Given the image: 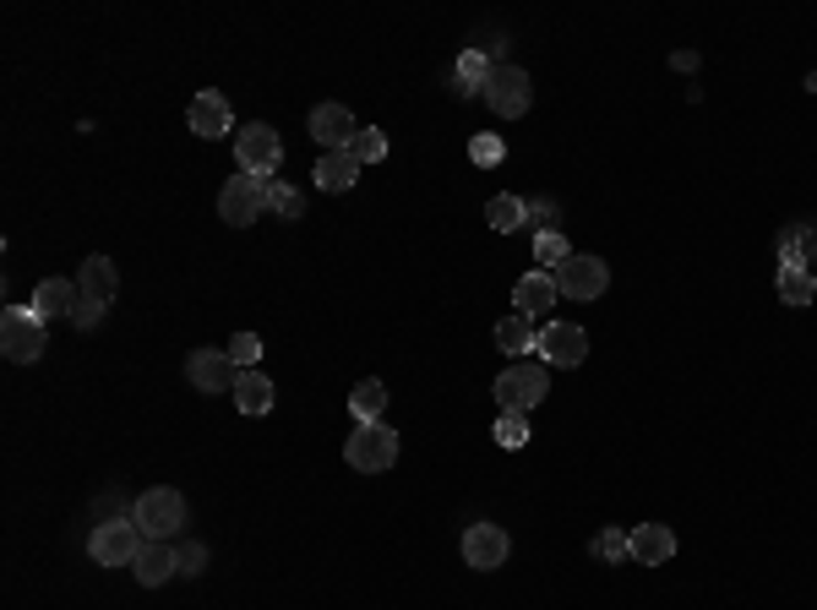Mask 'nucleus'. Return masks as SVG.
Wrapping results in <instances>:
<instances>
[{
  "label": "nucleus",
  "instance_id": "6",
  "mask_svg": "<svg viewBox=\"0 0 817 610\" xmlns=\"http://www.w3.org/2000/svg\"><path fill=\"white\" fill-rule=\"evenodd\" d=\"M267 192H273L267 175H235V180H224V192H218V218L235 224V229H246L252 218H262Z\"/></svg>",
  "mask_w": 817,
  "mask_h": 610
},
{
  "label": "nucleus",
  "instance_id": "22",
  "mask_svg": "<svg viewBox=\"0 0 817 610\" xmlns=\"http://www.w3.org/2000/svg\"><path fill=\"white\" fill-rule=\"evenodd\" d=\"M491 71H497V61H491L486 50H474V44H469V50L458 55V71H452V87H458V93H486Z\"/></svg>",
  "mask_w": 817,
  "mask_h": 610
},
{
  "label": "nucleus",
  "instance_id": "5",
  "mask_svg": "<svg viewBox=\"0 0 817 610\" xmlns=\"http://www.w3.org/2000/svg\"><path fill=\"white\" fill-rule=\"evenodd\" d=\"M502 121H518V115H529V104H534V82H529V71L523 66H507V61H497V71H491V82H486V93H480Z\"/></svg>",
  "mask_w": 817,
  "mask_h": 610
},
{
  "label": "nucleus",
  "instance_id": "1",
  "mask_svg": "<svg viewBox=\"0 0 817 610\" xmlns=\"http://www.w3.org/2000/svg\"><path fill=\"white\" fill-rule=\"evenodd\" d=\"M131 524L142 529V540H175L186 529V496L170 485H153L131 502Z\"/></svg>",
  "mask_w": 817,
  "mask_h": 610
},
{
  "label": "nucleus",
  "instance_id": "34",
  "mask_svg": "<svg viewBox=\"0 0 817 610\" xmlns=\"http://www.w3.org/2000/svg\"><path fill=\"white\" fill-rule=\"evenodd\" d=\"M534 257H540L545 268L556 272V268H562V262H566V257H572V251H566V240H562V235L551 229V235H534Z\"/></svg>",
  "mask_w": 817,
  "mask_h": 610
},
{
  "label": "nucleus",
  "instance_id": "17",
  "mask_svg": "<svg viewBox=\"0 0 817 610\" xmlns=\"http://www.w3.org/2000/svg\"><path fill=\"white\" fill-rule=\"evenodd\" d=\"M76 289H82V300H93V306H110L115 300V289H121V272L110 257H88L82 272H76Z\"/></svg>",
  "mask_w": 817,
  "mask_h": 610
},
{
  "label": "nucleus",
  "instance_id": "26",
  "mask_svg": "<svg viewBox=\"0 0 817 610\" xmlns=\"http://www.w3.org/2000/svg\"><path fill=\"white\" fill-rule=\"evenodd\" d=\"M381 409H387V387H381L377 376H366V382L349 393V414H355L360 425H371V420H381Z\"/></svg>",
  "mask_w": 817,
  "mask_h": 610
},
{
  "label": "nucleus",
  "instance_id": "12",
  "mask_svg": "<svg viewBox=\"0 0 817 610\" xmlns=\"http://www.w3.org/2000/svg\"><path fill=\"white\" fill-rule=\"evenodd\" d=\"M507 550H512V540H507L502 524H469V535H463V561H469L474 572H497L507 561Z\"/></svg>",
  "mask_w": 817,
  "mask_h": 610
},
{
  "label": "nucleus",
  "instance_id": "36",
  "mask_svg": "<svg viewBox=\"0 0 817 610\" xmlns=\"http://www.w3.org/2000/svg\"><path fill=\"white\" fill-rule=\"evenodd\" d=\"M71 322H76L82 333H93V328L104 322V306H93V300H76V311H71Z\"/></svg>",
  "mask_w": 817,
  "mask_h": 610
},
{
  "label": "nucleus",
  "instance_id": "33",
  "mask_svg": "<svg viewBox=\"0 0 817 610\" xmlns=\"http://www.w3.org/2000/svg\"><path fill=\"white\" fill-rule=\"evenodd\" d=\"M229 360H235V371H256L262 339H256V333H235V339H229Z\"/></svg>",
  "mask_w": 817,
  "mask_h": 610
},
{
  "label": "nucleus",
  "instance_id": "20",
  "mask_svg": "<svg viewBox=\"0 0 817 610\" xmlns=\"http://www.w3.org/2000/svg\"><path fill=\"white\" fill-rule=\"evenodd\" d=\"M360 169H366V164H360L349 147H344V153H321V164H316V186H321V192H349V186L360 180Z\"/></svg>",
  "mask_w": 817,
  "mask_h": 610
},
{
  "label": "nucleus",
  "instance_id": "18",
  "mask_svg": "<svg viewBox=\"0 0 817 610\" xmlns=\"http://www.w3.org/2000/svg\"><path fill=\"white\" fill-rule=\"evenodd\" d=\"M76 300H82V289H76L71 278H44V283L33 289V311H39L44 322H55V317H71V311H76Z\"/></svg>",
  "mask_w": 817,
  "mask_h": 610
},
{
  "label": "nucleus",
  "instance_id": "23",
  "mask_svg": "<svg viewBox=\"0 0 817 610\" xmlns=\"http://www.w3.org/2000/svg\"><path fill=\"white\" fill-rule=\"evenodd\" d=\"M779 300H785V306H813V300H817L813 268H796V262H785V268H779Z\"/></svg>",
  "mask_w": 817,
  "mask_h": 610
},
{
  "label": "nucleus",
  "instance_id": "3",
  "mask_svg": "<svg viewBox=\"0 0 817 610\" xmlns=\"http://www.w3.org/2000/svg\"><path fill=\"white\" fill-rule=\"evenodd\" d=\"M0 349H6L11 365H33L50 349L44 343V317L33 306H6V317H0Z\"/></svg>",
  "mask_w": 817,
  "mask_h": 610
},
{
  "label": "nucleus",
  "instance_id": "32",
  "mask_svg": "<svg viewBox=\"0 0 817 610\" xmlns=\"http://www.w3.org/2000/svg\"><path fill=\"white\" fill-rule=\"evenodd\" d=\"M267 207H273L278 218H300V213H306V197H300L295 186H278V180H273V192H267Z\"/></svg>",
  "mask_w": 817,
  "mask_h": 610
},
{
  "label": "nucleus",
  "instance_id": "31",
  "mask_svg": "<svg viewBox=\"0 0 817 610\" xmlns=\"http://www.w3.org/2000/svg\"><path fill=\"white\" fill-rule=\"evenodd\" d=\"M497 442L512 447V453L529 447V414H502V420H497Z\"/></svg>",
  "mask_w": 817,
  "mask_h": 610
},
{
  "label": "nucleus",
  "instance_id": "14",
  "mask_svg": "<svg viewBox=\"0 0 817 610\" xmlns=\"http://www.w3.org/2000/svg\"><path fill=\"white\" fill-rule=\"evenodd\" d=\"M186 126L196 136H207V142H213V136L235 132V110H229V99H224V93H213V87H207V93H196V99H191Z\"/></svg>",
  "mask_w": 817,
  "mask_h": 610
},
{
  "label": "nucleus",
  "instance_id": "11",
  "mask_svg": "<svg viewBox=\"0 0 817 610\" xmlns=\"http://www.w3.org/2000/svg\"><path fill=\"white\" fill-rule=\"evenodd\" d=\"M540 360L545 365H556V371H572V365H583V354H589V333L578 328V322H551L545 333H540Z\"/></svg>",
  "mask_w": 817,
  "mask_h": 610
},
{
  "label": "nucleus",
  "instance_id": "24",
  "mask_svg": "<svg viewBox=\"0 0 817 610\" xmlns=\"http://www.w3.org/2000/svg\"><path fill=\"white\" fill-rule=\"evenodd\" d=\"M807 251H817V224H790V229L779 235V268H785V262L807 268V262H813Z\"/></svg>",
  "mask_w": 817,
  "mask_h": 610
},
{
  "label": "nucleus",
  "instance_id": "28",
  "mask_svg": "<svg viewBox=\"0 0 817 610\" xmlns=\"http://www.w3.org/2000/svg\"><path fill=\"white\" fill-rule=\"evenodd\" d=\"M594 556L600 561H632V535L627 529H600L594 535Z\"/></svg>",
  "mask_w": 817,
  "mask_h": 610
},
{
  "label": "nucleus",
  "instance_id": "37",
  "mask_svg": "<svg viewBox=\"0 0 817 610\" xmlns=\"http://www.w3.org/2000/svg\"><path fill=\"white\" fill-rule=\"evenodd\" d=\"M551 218H556L551 203H529V224H540V235H551Z\"/></svg>",
  "mask_w": 817,
  "mask_h": 610
},
{
  "label": "nucleus",
  "instance_id": "21",
  "mask_svg": "<svg viewBox=\"0 0 817 610\" xmlns=\"http://www.w3.org/2000/svg\"><path fill=\"white\" fill-rule=\"evenodd\" d=\"M273 399H278V387H273L262 371H241V376H235V409H241L246 420L267 414V409H273Z\"/></svg>",
  "mask_w": 817,
  "mask_h": 610
},
{
  "label": "nucleus",
  "instance_id": "4",
  "mask_svg": "<svg viewBox=\"0 0 817 610\" xmlns=\"http://www.w3.org/2000/svg\"><path fill=\"white\" fill-rule=\"evenodd\" d=\"M344 464L349 469H360V475H381V469H392L398 464V436L371 420V425H355V436L344 442Z\"/></svg>",
  "mask_w": 817,
  "mask_h": 610
},
{
  "label": "nucleus",
  "instance_id": "29",
  "mask_svg": "<svg viewBox=\"0 0 817 610\" xmlns=\"http://www.w3.org/2000/svg\"><path fill=\"white\" fill-rule=\"evenodd\" d=\"M502 136H491V132H480V136H469V158L480 164V169H497L502 164Z\"/></svg>",
  "mask_w": 817,
  "mask_h": 610
},
{
  "label": "nucleus",
  "instance_id": "19",
  "mask_svg": "<svg viewBox=\"0 0 817 610\" xmlns=\"http://www.w3.org/2000/svg\"><path fill=\"white\" fill-rule=\"evenodd\" d=\"M671 556H676V535H671L665 524H637V529H632V561L660 567V561H671Z\"/></svg>",
  "mask_w": 817,
  "mask_h": 610
},
{
  "label": "nucleus",
  "instance_id": "8",
  "mask_svg": "<svg viewBox=\"0 0 817 610\" xmlns=\"http://www.w3.org/2000/svg\"><path fill=\"white\" fill-rule=\"evenodd\" d=\"M142 545H147L142 529H136L131 518H115V524H99V529L88 535V556H93L99 567H131Z\"/></svg>",
  "mask_w": 817,
  "mask_h": 610
},
{
  "label": "nucleus",
  "instance_id": "13",
  "mask_svg": "<svg viewBox=\"0 0 817 610\" xmlns=\"http://www.w3.org/2000/svg\"><path fill=\"white\" fill-rule=\"evenodd\" d=\"M306 126H312V136L327 153H344V147H355V136H360V121H355L344 104H316Z\"/></svg>",
  "mask_w": 817,
  "mask_h": 610
},
{
  "label": "nucleus",
  "instance_id": "9",
  "mask_svg": "<svg viewBox=\"0 0 817 610\" xmlns=\"http://www.w3.org/2000/svg\"><path fill=\"white\" fill-rule=\"evenodd\" d=\"M605 289H611V268L600 257H566L556 268V294L566 300H600Z\"/></svg>",
  "mask_w": 817,
  "mask_h": 610
},
{
  "label": "nucleus",
  "instance_id": "15",
  "mask_svg": "<svg viewBox=\"0 0 817 610\" xmlns=\"http://www.w3.org/2000/svg\"><path fill=\"white\" fill-rule=\"evenodd\" d=\"M131 572H136V583L142 589H164L170 578H181V561H175V545L170 540H147L136 550V561H131Z\"/></svg>",
  "mask_w": 817,
  "mask_h": 610
},
{
  "label": "nucleus",
  "instance_id": "10",
  "mask_svg": "<svg viewBox=\"0 0 817 610\" xmlns=\"http://www.w3.org/2000/svg\"><path fill=\"white\" fill-rule=\"evenodd\" d=\"M186 376H191V387L196 393H235V360H229V349H191V360H186Z\"/></svg>",
  "mask_w": 817,
  "mask_h": 610
},
{
  "label": "nucleus",
  "instance_id": "35",
  "mask_svg": "<svg viewBox=\"0 0 817 610\" xmlns=\"http://www.w3.org/2000/svg\"><path fill=\"white\" fill-rule=\"evenodd\" d=\"M175 561H181V578H202L207 572V545H175Z\"/></svg>",
  "mask_w": 817,
  "mask_h": 610
},
{
  "label": "nucleus",
  "instance_id": "7",
  "mask_svg": "<svg viewBox=\"0 0 817 610\" xmlns=\"http://www.w3.org/2000/svg\"><path fill=\"white\" fill-rule=\"evenodd\" d=\"M235 158H241L246 175H267L273 180V169L284 164V142H278V132L267 121H252V126L235 132Z\"/></svg>",
  "mask_w": 817,
  "mask_h": 610
},
{
  "label": "nucleus",
  "instance_id": "30",
  "mask_svg": "<svg viewBox=\"0 0 817 610\" xmlns=\"http://www.w3.org/2000/svg\"><path fill=\"white\" fill-rule=\"evenodd\" d=\"M360 164H381L387 158V136L377 132V126H360V136H355V147H349Z\"/></svg>",
  "mask_w": 817,
  "mask_h": 610
},
{
  "label": "nucleus",
  "instance_id": "27",
  "mask_svg": "<svg viewBox=\"0 0 817 610\" xmlns=\"http://www.w3.org/2000/svg\"><path fill=\"white\" fill-rule=\"evenodd\" d=\"M486 218H491V229L512 235V229L529 224V203H523V197H491V203H486Z\"/></svg>",
  "mask_w": 817,
  "mask_h": 610
},
{
  "label": "nucleus",
  "instance_id": "16",
  "mask_svg": "<svg viewBox=\"0 0 817 610\" xmlns=\"http://www.w3.org/2000/svg\"><path fill=\"white\" fill-rule=\"evenodd\" d=\"M512 306H518V317L540 322V317L556 306V272H523L518 289H512Z\"/></svg>",
  "mask_w": 817,
  "mask_h": 610
},
{
  "label": "nucleus",
  "instance_id": "25",
  "mask_svg": "<svg viewBox=\"0 0 817 610\" xmlns=\"http://www.w3.org/2000/svg\"><path fill=\"white\" fill-rule=\"evenodd\" d=\"M497 343H502L507 354L518 360V354H529V349L540 343V333H534V322H529V317H518V311H512V317L497 322Z\"/></svg>",
  "mask_w": 817,
  "mask_h": 610
},
{
  "label": "nucleus",
  "instance_id": "2",
  "mask_svg": "<svg viewBox=\"0 0 817 610\" xmlns=\"http://www.w3.org/2000/svg\"><path fill=\"white\" fill-rule=\"evenodd\" d=\"M491 393H497L502 414H529V409L551 393V365L545 360H512L502 376H497Z\"/></svg>",
  "mask_w": 817,
  "mask_h": 610
}]
</instances>
